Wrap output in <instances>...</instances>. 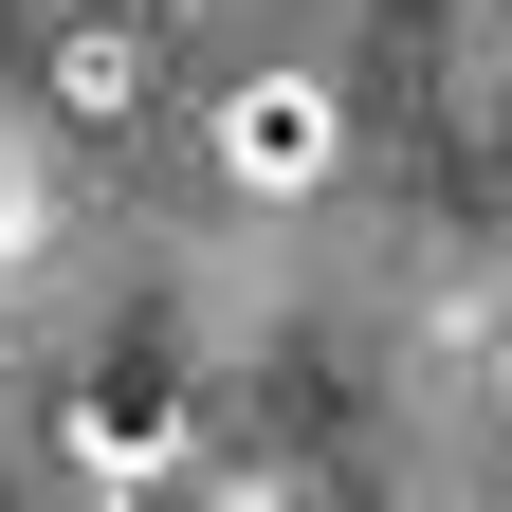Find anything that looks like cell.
Listing matches in <instances>:
<instances>
[{
	"instance_id": "1",
	"label": "cell",
	"mask_w": 512,
	"mask_h": 512,
	"mask_svg": "<svg viewBox=\"0 0 512 512\" xmlns=\"http://www.w3.org/2000/svg\"><path fill=\"white\" fill-rule=\"evenodd\" d=\"M202 165L238 183V202H311V183L348 165V92L311 74V55H275V74H238V92L202 110Z\"/></svg>"
},
{
	"instance_id": "2",
	"label": "cell",
	"mask_w": 512,
	"mask_h": 512,
	"mask_svg": "<svg viewBox=\"0 0 512 512\" xmlns=\"http://www.w3.org/2000/svg\"><path fill=\"white\" fill-rule=\"evenodd\" d=\"M74 458H92V476H165V458H183V403H165L147 366H110L92 403H74Z\"/></svg>"
},
{
	"instance_id": "3",
	"label": "cell",
	"mask_w": 512,
	"mask_h": 512,
	"mask_svg": "<svg viewBox=\"0 0 512 512\" xmlns=\"http://www.w3.org/2000/svg\"><path fill=\"white\" fill-rule=\"evenodd\" d=\"M494 403H512V330H494Z\"/></svg>"
}]
</instances>
